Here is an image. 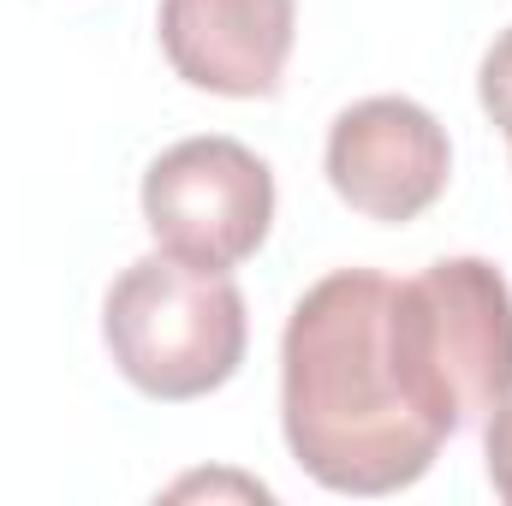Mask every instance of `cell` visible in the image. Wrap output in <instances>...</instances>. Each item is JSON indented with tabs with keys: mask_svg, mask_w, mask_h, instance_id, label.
Wrapping results in <instances>:
<instances>
[{
	"mask_svg": "<svg viewBox=\"0 0 512 506\" xmlns=\"http://www.w3.org/2000/svg\"><path fill=\"white\" fill-rule=\"evenodd\" d=\"M221 489H239V495L268 501V489H262V483H239V477H185V483H173L167 495H173V501H185V495H221Z\"/></svg>",
	"mask_w": 512,
	"mask_h": 506,
	"instance_id": "cell-9",
	"label": "cell"
},
{
	"mask_svg": "<svg viewBox=\"0 0 512 506\" xmlns=\"http://www.w3.org/2000/svg\"><path fill=\"white\" fill-rule=\"evenodd\" d=\"M387 286L376 268H334L292 304L280 334L286 447L334 495H399L441 453L387 358Z\"/></svg>",
	"mask_w": 512,
	"mask_h": 506,
	"instance_id": "cell-1",
	"label": "cell"
},
{
	"mask_svg": "<svg viewBox=\"0 0 512 506\" xmlns=\"http://www.w3.org/2000/svg\"><path fill=\"white\" fill-rule=\"evenodd\" d=\"M483 459H489V483H495V495L512 501V405L483 429Z\"/></svg>",
	"mask_w": 512,
	"mask_h": 506,
	"instance_id": "cell-8",
	"label": "cell"
},
{
	"mask_svg": "<svg viewBox=\"0 0 512 506\" xmlns=\"http://www.w3.org/2000/svg\"><path fill=\"white\" fill-rule=\"evenodd\" d=\"M453 179L447 126L411 96H364L328 126V185L346 209L405 227L441 203Z\"/></svg>",
	"mask_w": 512,
	"mask_h": 506,
	"instance_id": "cell-5",
	"label": "cell"
},
{
	"mask_svg": "<svg viewBox=\"0 0 512 506\" xmlns=\"http://www.w3.org/2000/svg\"><path fill=\"white\" fill-rule=\"evenodd\" d=\"M387 358L411 411L447 441L512 405V286L483 256H441L387 286Z\"/></svg>",
	"mask_w": 512,
	"mask_h": 506,
	"instance_id": "cell-2",
	"label": "cell"
},
{
	"mask_svg": "<svg viewBox=\"0 0 512 506\" xmlns=\"http://www.w3.org/2000/svg\"><path fill=\"white\" fill-rule=\"evenodd\" d=\"M161 54L167 66L209 96L256 102L274 96L292 60L298 6L292 0H161Z\"/></svg>",
	"mask_w": 512,
	"mask_h": 506,
	"instance_id": "cell-6",
	"label": "cell"
},
{
	"mask_svg": "<svg viewBox=\"0 0 512 506\" xmlns=\"http://www.w3.org/2000/svg\"><path fill=\"white\" fill-rule=\"evenodd\" d=\"M102 340L137 393L179 405L239 376L251 346V316L233 274L149 251L108 286Z\"/></svg>",
	"mask_w": 512,
	"mask_h": 506,
	"instance_id": "cell-3",
	"label": "cell"
},
{
	"mask_svg": "<svg viewBox=\"0 0 512 506\" xmlns=\"http://www.w3.org/2000/svg\"><path fill=\"white\" fill-rule=\"evenodd\" d=\"M477 96H483V108H489V120L507 131L512 143V24L489 42V54H483V72H477Z\"/></svg>",
	"mask_w": 512,
	"mask_h": 506,
	"instance_id": "cell-7",
	"label": "cell"
},
{
	"mask_svg": "<svg viewBox=\"0 0 512 506\" xmlns=\"http://www.w3.org/2000/svg\"><path fill=\"white\" fill-rule=\"evenodd\" d=\"M143 227L155 251L233 274L274 227V173L239 137H185L143 173Z\"/></svg>",
	"mask_w": 512,
	"mask_h": 506,
	"instance_id": "cell-4",
	"label": "cell"
}]
</instances>
